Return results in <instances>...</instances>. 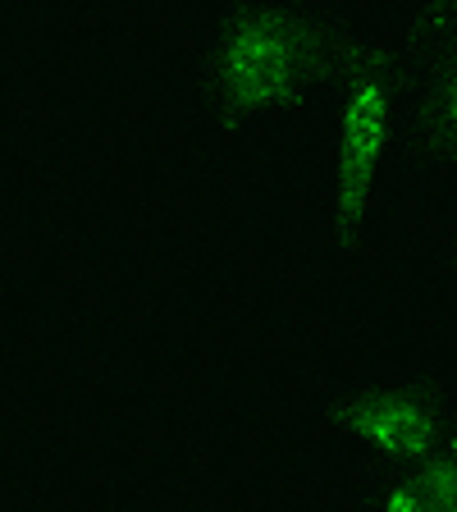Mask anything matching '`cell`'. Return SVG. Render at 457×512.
Instances as JSON below:
<instances>
[{
    "label": "cell",
    "instance_id": "cell-1",
    "mask_svg": "<svg viewBox=\"0 0 457 512\" xmlns=\"http://www.w3.org/2000/svg\"><path fill=\"white\" fill-rule=\"evenodd\" d=\"M362 32L298 5H238L206 55V110L220 138L261 115L298 110L316 87L339 83Z\"/></svg>",
    "mask_w": 457,
    "mask_h": 512
},
{
    "label": "cell",
    "instance_id": "cell-2",
    "mask_svg": "<svg viewBox=\"0 0 457 512\" xmlns=\"http://www.w3.org/2000/svg\"><path fill=\"white\" fill-rule=\"evenodd\" d=\"M339 115H334V174H330V229L339 256L362 247L375 206L380 170L394 142V115L403 96V69L394 51L362 37L339 74Z\"/></svg>",
    "mask_w": 457,
    "mask_h": 512
},
{
    "label": "cell",
    "instance_id": "cell-3",
    "mask_svg": "<svg viewBox=\"0 0 457 512\" xmlns=\"http://www.w3.org/2000/svg\"><path fill=\"white\" fill-rule=\"evenodd\" d=\"M325 421L343 435L362 439L394 467L416 471L457 435V407L421 380H375L343 389L325 403Z\"/></svg>",
    "mask_w": 457,
    "mask_h": 512
},
{
    "label": "cell",
    "instance_id": "cell-4",
    "mask_svg": "<svg viewBox=\"0 0 457 512\" xmlns=\"http://www.w3.org/2000/svg\"><path fill=\"white\" fill-rule=\"evenodd\" d=\"M403 83L421 147L457 165V5L435 0L412 10V69Z\"/></svg>",
    "mask_w": 457,
    "mask_h": 512
},
{
    "label": "cell",
    "instance_id": "cell-5",
    "mask_svg": "<svg viewBox=\"0 0 457 512\" xmlns=\"http://www.w3.org/2000/svg\"><path fill=\"white\" fill-rule=\"evenodd\" d=\"M380 512H457V435L426 467L398 471L380 494Z\"/></svg>",
    "mask_w": 457,
    "mask_h": 512
},
{
    "label": "cell",
    "instance_id": "cell-6",
    "mask_svg": "<svg viewBox=\"0 0 457 512\" xmlns=\"http://www.w3.org/2000/svg\"><path fill=\"white\" fill-rule=\"evenodd\" d=\"M448 270H453V275H457V238H453V243H448Z\"/></svg>",
    "mask_w": 457,
    "mask_h": 512
}]
</instances>
